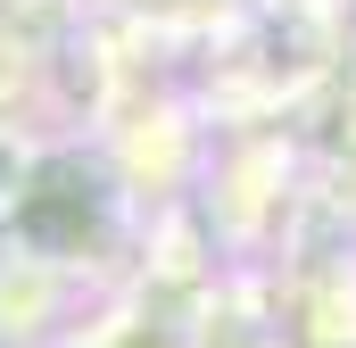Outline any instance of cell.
Masks as SVG:
<instances>
[{"label":"cell","instance_id":"cell-1","mask_svg":"<svg viewBox=\"0 0 356 348\" xmlns=\"http://www.w3.org/2000/svg\"><path fill=\"white\" fill-rule=\"evenodd\" d=\"M133 241V182L116 174L99 133H58V141H33L25 182H17V207L0 224V249H25V258L58 265V274H108Z\"/></svg>","mask_w":356,"mask_h":348},{"label":"cell","instance_id":"cell-2","mask_svg":"<svg viewBox=\"0 0 356 348\" xmlns=\"http://www.w3.org/2000/svg\"><path fill=\"white\" fill-rule=\"evenodd\" d=\"M282 315H290V340L298 348H356V232L340 241H290L282 265Z\"/></svg>","mask_w":356,"mask_h":348},{"label":"cell","instance_id":"cell-3","mask_svg":"<svg viewBox=\"0 0 356 348\" xmlns=\"http://www.w3.org/2000/svg\"><path fill=\"white\" fill-rule=\"evenodd\" d=\"M182 348H298L282 315V282L257 265H224L216 290L182 315Z\"/></svg>","mask_w":356,"mask_h":348},{"label":"cell","instance_id":"cell-4","mask_svg":"<svg viewBox=\"0 0 356 348\" xmlns=\"http://www.w3.org/2000/svg\"><path fill=\"white\" fill-rule=\"evenodd\" d=\"M0 133H17V141L75 133L67 91H58V50L33 42V33H17V25H0Z\"/></svg>","mask_w":356,"mask_h":348},{"label":"cell","instance_id":"cell-5","mask_svg":"<svg viewBox=\"0 0 356 348\" xmlns=\"http://www.w3.org/2000/svg\"><path fill=\"white\" fill-rule=\"evenodd\" d=\"M124 25H141L149 42H216V33H232L257 0H108Z\"/></svg>","mask_w":356,"mask_h":348},{"label":"cell","instance_id":"cell-6","mask_svg":"<svg viewBox=\"0 0 356 348\" xmlns=\"http://www.w3.org/2000/svg\"><path fill=\"white\" fill-rule=\"evenodd\" d=\"M25 158H33V141L0 133V224H8V207H17V182H25Z\"/></svg>","mask_w":356,"mask_h":348}]
</instances>
